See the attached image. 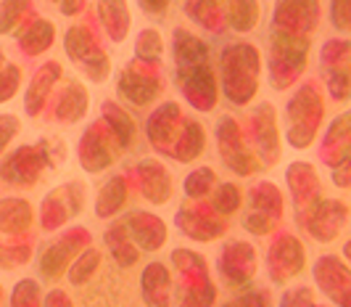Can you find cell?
Wrapping results in <instances>:
<instances>
[{
	"mask_svg": "<svg viewBox=\"0 0 351 307\" xmlns=\"http://www.w3.org/2000/svg\"><path fill=\"white\" fill-rule=\"evenodd\" d=\"M98 262H101V254L95 252V249H90V252H85L80 260H77V265L69 271V278L71 284L77 286V284H88V278L93 275V271L98 268Z\"/></svg>",
	"mask_w": 351,
	"mask_h": 307,
	"instance_id": "1",
	"label": "cell"
},
{
	"mask_svg": "<svg viewBox=\"0 0 351 307\" xmlns=\"http://www.w3.org/2000/svg\"><path fill=\"white\" fill-rule=\"evenodd\" d=\"M138 54H143V56L161 54V40H158V35L154 30H148V32H143V35L138 37Z\"/></svg>",
	"mask_w": 351,
	"mask_h": 307,
	"instance_id": "2",
	"label": "cell"
},
{
	"mask_svg": "<svg viewBox=\"0 0 351 307\" xmlns=\"http://www.w3.org/2000/svg\"><path fill=\"white\" fill-rule=\"evenodd\" d=\"M141 5H143V11H145V14L158 16V14H164V11H167L169 0H141Z\"/></svg>",
	"mask_w": 351,
	"mask_h": 307,
	"instance_id": "3",
	"label": "cell"
},
{
	"mask_svg": "<svg viewBox=\"0 0 351 307\" xmlns=\"http://www.w3.org/2000/svg\"><path fill=\"white\" fill-rule=\"evenodd\" d=\"M45 307H71V299L64 291H51L45 299Z\"/></svg>",
	"mask_w": 351,
	"mask_h": 307,
	"instance_id": "4",
	"label": "cell"
},
{
	"mask_svg": "<svg viewBox=\"0 0 351 307\" xmlns=\"http://www.w3.org/2000/svg\"><path fill=\"white\" fill-rule=\"evenodd\" d=\"M346 3H349V0H335L333 19H335V24H338V30H346V19H343V11H346Z\"/></svg>",
	"mask_w": 351,
	"mask_h": 307,
	"instance_id": "5",
	"label": "cell"
},
{
	"mask_svg": "<svg viewBox=\"0 0 351 307\" xmlns=\"http://www.w3.org/2000/svg\"><path fill=\"white\" fill-rule=\"evenodd\" d=\"M80 3H82V0H64V8H61V11H64V14H74V11L80 8Z\"/></svg>",
	"mask_w": 351,
	"mask_h": 307,
	"instance_id": "6",
	"label": "cell"
},
{
	"mask_svg": "<svg viewBox=\"0 0 351 307\" xmlns=\"http://www.w3.org/2000/svg\"><path fill=\"white\" fill-rule=\"evenodd\" d=\"M254 299L256 297H251V299H235L238 305H230V307H262V305H254Z\"/></svg>",
	"mask_w": 351,
	"mask_h": 307,
	"instance_id": "7",
	"label": "cell"
},
{
	"mask_svg": "<svg viewBox=\"0 0 351 307\" xmlns=\"http://www.w3.org/2000/svg\"><path fill=\"white\" fill-rule=\"evenodd\" d=\"M304 307H317V305H312V302H306V305H304Z\"/></svg>",
	"mask_w": 351,
	"mask_h": 307,
	"instance_id": "8",
	"label": "cell"
}]
</instances>
